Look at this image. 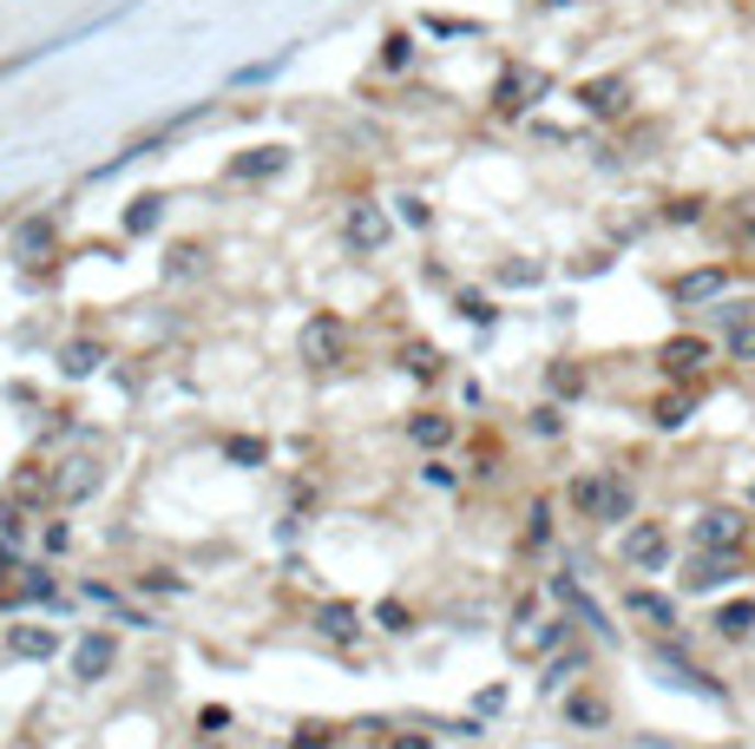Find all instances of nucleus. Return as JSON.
I'll use <instances>...</instances> for the list:
<instances>
[{"label":"nucleus","instance_id":"7","mask_svg":"<svg viewBox=\"0 0 755 749\" xmlns=\"http://www.w3.org/2000/svg\"><path fill=\"white\" fill-rule=\"evenodd\" d=\"M657 362H664V375H671V382H690V375H703L710 342H703V336H671V342L657 349Z\"/></svg>","mask_w":755,"mask_h":749},{"label":"nucleus","instance_id":"35","mask_svg":"<svg viewBox=\"0 0 755 749\" xmlns=\"http://www.w3.org/2000/svg\"><path fill=\"white\" fill-rule=\"evenodd\" d=\"M388 749H434V744H427V737H394Z\"/></svg>","mask_w":755,"mask_h":749},{"label":"nucleus","instance_id":"36","mask_svg":"<svg viewBox=\"0 0 755 749\" xmlns=\"http://www.w3.org/2000/svg\"><path fill=\"white\" fill-rule=\"evenodd\" d=\"M750 507H755V487H750Z\"/></svg>","mask_w":755,"mask_h":749},{"label":"nucleus","instance_id":"10","mask_svg":"<svg viewBox=\"0 0 755 749\" xmlns=\"http://www.w3.org/2000/svg\"><path fill=\"white\" fill-rule=\"evenodd\" d=\"M348 243H355L362 257H375V250L388 243V217H381V204H355V211H348Z\"/></svg>","mask_w":755,"mask_h":749},{"label":"nucleus","instance_id":"14","mask_svg":"<svg viewBox=\"0 0 755 749\" xmlns=\"http://www.w3.org/2000/svg\"><path fill=\"white\" fill-rule=\"evenodd\" d=\"M92 487H99V467H92V461H66V474L53 480V493H59L66 507H72V500H85Z\"/></svg>","mask_w":755,"mask_h":749},{"label":"nucleus","instance_id":"21","mask_svg":"<svg viewBox=\"0 0 755 749\" xmlns=\"http://www.w3.org/2000/svg\"><path fill=\"white\" fill-rule=\"evenodd\" d=\"M46 243H53V224H46V217H39V224H20V237H13V250H20V263H33V257H39Z\"/></svg>","mask_w":755,"mask_h":749},{"label":"nucleus","instance_id":"2","mask_svg":"<svg viewBox=\"0 0 755 749\" xmlns=\"http://www.w3.org/2000/svg\"><path fill=\"white\" fill-rule=\"evenodd\" d=\"M618 553H625V566H631V572H657V566L671 559V533H664L657 520H631V526H625V540H618Z\"/></svg>","mask_w":755,"mask_h":749},{"label":"nucleus","instance_id":"20","mask_svg":"<svg viewBox=\"0 0 755 749\" xmlns=\"http://www.w3.org/2000/svg\"><path fill=\"white\" fill-rule=\"evenodd\" d=\"M723 349H730V362H750L755 368V316H743L736 329H723Z\"/></svg>","mask_w":755,"mask_h":749},{"label":"nucleus","instance_id":"24","mask_svg":"<svg viewBox=\"0 0 755 749\" xmlns=\"http://www.w3.org/2000/svg\"><path fill=\"white\" fill-rule=\"evenodd\" d=\"M99 368V342H72L66 349V375H92Z\"/></svg>","mask_w":755,"mask_h":749},{"label":"nucleus","instance_id":"28","mask_svg":"<svg viewBox=\"0 0 755 749\" xmlns=\"http://www.w3.org/2000/svg\"><path fill=\"white\" fill-rule=\"evenodd\" d=\"M276 66H283V53H276V59H263V66H243V72H230V79H237V86H263Z\"/></svg>","mask_w":755,"mask_h":749},{"label":"nucleus","instance_id":"8","mask_svg":"<svg viewBox=\"0 0 755 749\" xmlns=\"http://www.w3.org/2000/svg\"><path fill=\"white\" fill-rule=\"evenodd\" d=\"M625 99H631V86H625L618 72H611V79H585V86H579V105H585L592 118H618V112H625Z\"/></svg>","mask_w":755,"mask_h":749},{"label":"nucleus","instance_id":"33","mask_svg":"<svg viewBox=\"0 0 755 749\" xmlns=\"http://www.w3.org/2000/svg\"><path fill=\"white\" fill-rule=\"evenodd\" d=\"M329 744V730H322V724H309V730H296V749H322Z\"/></svg>","mask_w":755,"mask_h":749},{"label":"nucleus","instance_id":"11","mask_svg":"<svg viewBox=\"0 0 755 749\" xmlns=\"http://www.w3.org/2000/svg\"><path fill=\"white\" fill-rule=\"evenodd\" d=\"M112 665H118V638H112V632L79 638V651H72V671H79V678H105Z\"/></svg>","mask_w":755,"mask_h":749},{"label":"nucleus","instance_id":"32","mask_svg":"<svg viewBox=\"0 0 755 749\" xmlns=\"http://www.w3.org/2000/svg\"><path fill=\"white\" fill-rule=\"evenodd\" d=\"M408 53H414V39H408V33H394V39H388V53H381V59H388V66H401V59H408Z\"/></svg>","mask_w":755,"mask_h":749},{"label":"nucleus","instance_id":"1","mask_svg":"<svg viewBox=\"0 0 755 749\" xmlns=\"http://www.w3.org/2000/svg\"><path fill=\"white\" fill-rule=\"evenodd\" d=\"M565 500H572V513H585V520H598V526H625L631 520V480H618V474H579L572 487H565Z\"/></svg>","mask_w":755,"mask_h":749},{"label":"nucleus","instance_id":"18","mask_svg":"<svg viewBox=\"0 0 755 749\" xmlns=\"http://www.w3.org/2000/svg\"><path fill=\"white\" fill-rule=\"evenodd\" d=\"M717 632H723V638H750V632H755V599L723 605V612H717Z\"/></svg>","mask_w":755,"mask_h":749},{"label":"nucleus","instance_id":"34","mask_svg":"<svg viewBox=\"0 0 755 749\" xmlns=\"http://www.w3.org/2000/svg\"><path fill=\"white\" fill-rule=\"evenodd\" d=\"M381 625H388V632H408V612H401V605L388 599V605H381Z\"/></svg>","mask_w":755,"mask_h":749},{"label":"nucleus","instance_id":"26","mask_svg":"<svg viewBox=\"0 0 755 749\" xmlns=\"http://www.w3.org/2000/svg\"><path fill=\"white\" fill-rule=\"evenodd\" d=\"M224 454H230L237 467H256V461H263V441H243V434H237V441H224Z\"/></svg>","mask_w":755,"mask_h":749},{"label":"nucleus","instance_id":"16","mask_svg":"<svg viewBox=\"0 0 755 749\" xmlns=\"http://www.w3.org/2000/svg\"><path fill=\"white\" fill-rule=\"evenodd\" d=\"M283 164H289V151H276V145H270V151H250V158H237V164H230V178H276Z\"/></svg>","mask_w":755,"mask_h":749},{"label":"nucleus","instance_id":"19","mask_svg":"<svg viewBox=\"0 0 755 749\" xmlns=\"http://www.w3.org/2000/svg\"><path fill=\"white\" fill-rule=\"evenodd\" d=\"M13 651H20V658H53V651H59V638H53L46 625H39V632H33V625H20V632H13Z\"/></svg>","mask_w":755,"mask_h":749},{"label":"nucleus","instance_id":"29","mask_svg":"<svg viewBox=\"0 0 755 749\" xmlns=\"http://www.w3.org/2000/svg\"><path fill=\"white\" fill-rule=\"evenodd\" d=\"M710 316H717V322H723V329H736V322H743V316H755V303H717V309H710Z\"/></svg>","mask_w":755,"mask_h":749},{"label":"nucleus","instance_id":"12","mask_svg":"<svg viewBox=\"0 0 755 749\" xmlns=\"http://www.w3.org/2000/svg\"><path fill=\"white\" fill-rule=\"evenodd\" d=\"M625 612H631L638 625H651V632H671V625H677V605H671L664 592H644V586L625 592Z\"/></svg>","mask_w":755,"mask_h":749},{"label":"nucleus","instance_id":"22","mask_svg":"<svg viewBox=\"0 0 755 749\" xmlns=\"http://www.w3.org/2000/svg\"><path fill=\"white\" fill-rule=\"evenodd\" d=\"M651 415H657V428H684V421H690V395H664Z\"/></svg>","mask_w":755,"mask_h":749},{"label":"nucleus","instance_id":"5","mask_svg":"<svg viewBox=\"0 0 755 749\" xmlns=\"http://www.w3.org/2000/svg\"><path fill=\"white\" fill-rule=\"evenodd\" d=\"M743 540H750V520H743L736 507H710V513L697 520V546H703V553H736Z\"/></svg>","mask_w":755,"mask_h":749},{"label":"nucleus","instance_id":"9","mask_svg":"<svg viewBox=\"0 0 755 749\" xmlns=\"http://www.w3.org/2000/svg\"><path fill=\"white\" fill-rule=\"evenodd\" d=\"M730 579H736V553H703V559L684 566V592H717Z\"/></svg>","mask_w":755,"mask_h":749},{"label":"nucleus","instance_id":"4","mask_svg":"<svg viewBox=\"0 0 755 749\" xmlns=\"http://www.w3.org/2000/svg\"><path fill=\"white\" fill-rule=\"evenodd\" d=\"M546 86H552V79H546L539 66H506V72H500V86H493V105L513 118V112H526V105H533Z\"/></svg>","mask_w":755,"mask_h":749},{"label":"nucleus","instance_id":"15","mask_svg":"<svg viewBox=\"0 0 755 749\" xmlns=\"http://www.w3.org/2000/svg\"><path fill=\"white\" fill-rule=\"evenodd\" d=\"M565 717H572L579 730H605V724H611V704L592 697V691H579V697H565Z\"/></svg>","mask_w":755,"mask_h":749},{"label":"nucleus","instance_id":"6","mask_svg":"<svg viewBox=\"0 0 755 749\" xmlns=\"http://www.w3.org/2000/svg\"><path fill=\"white\" fill-rule=\"evenodd\" d=\"M723 290H730V270H723V263H710V270H690V276H677V283H671L677 309H703V303H723Z\"/></svg>","mask_w":755,"mask_h":749},{"label":"nucleus","instance_id":"25","mask_svg":"<svg viewBox=\"0 0 755 749\" xmlns=\"http://www.w3.org/2000/svg\"><path fill=\"white\" fill-rule=\"evenodd\" d=\"M158 224V197H131V211H125V230H151Z\"/></svg>","mask_w":755,"mask_h":749},{"label":"nucleus","instance_id":"31","mask_svg":"<svg viewBox=\"0 0 755 749\" xmlns=\"http://www.w3.org/2000/svg\"><path fill=\"white\" fill-rule=\"evenodd\" d=\"M552 388H559V395H579V388H585V375H579V368H552Z\"/></svg>","mask_w":755,"mask_h":749},{"label":"nucleus","instance_id":"23","mask_svg":"<svg viewBox=\"0 0 755 749\" xmlns=\"http://www.w3.org/2000/svg\"><path fill=\"white\" fill-rule=\"evenodd\" d=\"M552 540V500H533V520H526V546H546Z\"/></svg>","mask_w":755,"mask_h":749},{"label":"nucleus","instance_id":"30","mask_svg":"<svg viewBox=\"0 0 755 749\" xmlns=\"http://www.w3.org/2000/svg\"><path fill=\"white\" fill-rule=\"evenodd\" d=\"M500 283H539V263H506Z\"/></svg>","mask_w":755,"mask_h":749},{"label":"nucleus","instance_id":"27","mask_svg":"<svg viewBox=\"0 0 755 749\" xmlns=\"http://www.w3.org/2000/svg\"><path fill=\"white\" fill-rule=\"evenodd\" d=\"M401 362H408V368H414V375H434V368H441V355H434V349H427V342H414V349H408V355H401Z\"/></svg>","mask_w":755,"mask_h":749},{"label":"nucleus","instance_id":"17","mask_svg":"<svg viewBox=\"0 0 755 749\" xmlns=\"http://www.w3.org/2000/svg\"><path fill=\"white\" fill-rule=\"evenodd\" d=\"M408 434H414V447H447V441H454V421H447V415H414Z\"/></svg>","mask_w":755,"mask_h":749},{"label":"nucleus","instance_id":"3","mask_svg":"<svg viewBox=\"0 0 755 749\" xmlns=\"http://www.w3.org/2000/svg\"><path fill=\"white\" fill-rule=\"evenodd\" d=\"M342 349H348V329H342V316H309L302 322V362H316V368H335L342 362Z\"/></svg>","mask_w":755,"mask_h":749},{"label":"nucleus","instance_id":"13","mask_svg":"<svg viewBox=\"0 0 755 749\" xmlns=\"http://www.w3.org/2000/svg\"><path fill=\"white\" fill-rule=\"evenodd\" d=\"M316 632H322V638H335V645H348V638L362 632V612H355V605H342V599H329V605L316 612Z\"/></svg>","mask_w":755,"mask_h":749}]
</instances>
